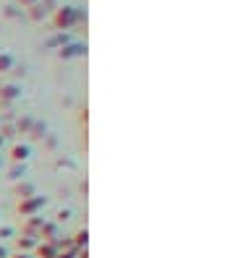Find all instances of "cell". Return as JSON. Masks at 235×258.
<instances>
[{
  "instance_id": "1",
  "label": "cell",
  "mask_w": 235,
  "mask_h": 258,
  "mask_svg": "<svg viewBox=\"0 0 235 258\" xmlns=\"http://www.w3.org/2000/svg\"><path fill=\"white\" fill-rule=\"evenodd\" d=\"M29 157V149L26 146H13V159L19 162V159H26Z\"/></svg>"
},
{
  "instance_id": "2",
  "label": "cell",
  "mask_w": 235,
  "mask_h": 258,
  "mask_svg": "<svg viewBox=\"0 0 235 258\" xmlns=\"http://www.w3.org/2000/svg\"><path fill=\"white\" fill-rule=\"evenodd\" d=\"M39 206H42V199H34V201H29L24 209L19 206V211H24V214H31V211H34V209H39Z\"/></svg>"
},
{
  "instance_id": "3",
  "label": "cell",
  "mask_w": 235,
  "mask_h": 258,
  "mask_svg": "<svg viewBox=\"0 0 235 258\" xmlns=\"http://www.w3.org/2000/svg\"><path fill=\"white\" fill-rule=\"evenodd\" d=\"M8 68H11V57L3 55V57H0V71H8Z\"/></svg>"
},
{
  "instance_id": "4",
  "label": "cell",
  "mask_w": 235,
  "mask_h": 258,
  "mask_svg": "<svg viewBox=\"0 0 235 258\" xmlns=\"http://www.w3.org/2000/svg\"><path fill=\"white\" fill-rule=\"evenodd\" d=\"M3 255H6V250H3V248H0V258H3Z\"/></svg>"
}]
</instances>
